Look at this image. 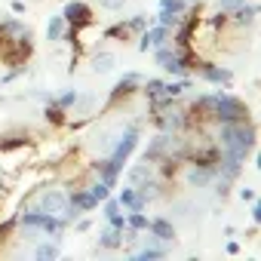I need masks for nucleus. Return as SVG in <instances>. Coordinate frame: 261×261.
Returning <instances> with one entry per match:
<instances>
[{"label":"nucleus","instance_id":"nucleus-1","mask_svg":"<svg viewBox=\"0 0 261 261\" xmlns=\"http://www.w3.org/2000/svg\"><path fill=\"white\" fill-rule=\"evenodd\" d=\"M218 145H221V151H230V154H240V157H246V154L255 148V129H252V123H249V120L221 123Z\"/></svg>","mask_w":261,"mask_h":261},{"label":"nucleus","instance_id":"nucleus-2","mask_svg":"<svg viewBox=\"0 0 261 261\" xmlns=\"http://www.w3.org/2000/svg\"><path fill=\"white\" fill-rule=\"evenodd\" d=\"M209 111H212V120H215V123L249 120V108H246L240 98L227 95V92H215V95H209Z\"/></svg>","mask_w":261,"mask_h":261},{"label":"nucleus","instance_id":"nucleus-3","mask_svg":"<svg viewBox=\"0 0 261 261\" xmlns=\"http://www.w3.org/2000/svg\"><path fill=\"white\" fill-rule=\"evenodd\" d=\"M31 209H40V212L59 215V218H65V221H74V218H77V209L71 206L68 191H62V188H49V191H43Z\"/></svg>","mask_w":261,"mask_h":261},{"label":"nucleus","instance_id":"nucleus-4","mask_svg":"<svg viewBox=\"0 0 261 261\" xmlns=\"http://www.w3.org/2000/svg\"><path fill=\"white\" fill-rule=\"evenodd\" d=\"M25 227H34V230H43V233H62V227L68 224L65 218L59 215H49V212H40V209H28L22 218H19Z\"/></svg>","mask_w":261,"mask_h":261},{"label":"nucleus","instance_id":"nucleus-5","mask_svg":"<svg viewBox=\"0 0 261 261\" xmlns=\"http://www.w3.org/2000/svg\"><path fill=\"white\" fill-rule=\"evenodd\" d=\"M136 145H139V129L136 126H126V133L120 136V142H114V148H111V154L108 157H114L120 166L129 160V154L136 151Z\"/></svg>","mask_w":261,"mask_h":261},{"label":"nucleus","instance_id":"nucleus-6","mask_svg":"<svg viewBox=\"0 0 261 261\" xmlns=\"http://www.w3.org/2000/svg\"><path fill=\"white\" fill-rule=\"evenodd\" d=\"M62 16H65V22L71 25V28H86V25H92V10L83 4V0H71V4L62 10Z\"/></svg>","mask_w":261,"mask_h":261},{"label":"nucleus","instance_id":"nucleus-7","mask_svg":"<svg viewBox=\"0 0 261 261\" xmlns=\"http://www.w3.org/2000/svg\"><path fill=\"white\" fill-rule=\"evenodd\" d=\"M194 71H197L203 80H209V83H221V86L230 83V71H227V68H218V65H212V62H203V59H200V62L194 65Z\"/></svg>","mask_w":261,"mask_h":261},{"label":"nucleus","instance_id":"nucleus-8","mask_svg":"<svg viewBox=\"0 0 261 261\" xmlns=\"http://www.w3.org/2000/svg\"><path fill=\"white\" fill-rule=\"evenodd\" d=\"M215 175H218V172H215V169H206V166H194V163L185 166V181L194 185V188H209Z\"/></svg>","mask_w":261,"mask_h":261},{"label":"nucleus","instance_id":"nucleus-9","mask_svg":"<svg viewBox=\"0 0 261 261\" xmlns=\"http://www.w3.org/2000/svg\"><path fill=\"white\" fill-rule=\"evenodd\" d=\"M154 62H157L160 68H166L169 74H185V68L178 65L175 49H169V46H154Z\"/></svg>","mask_w":261,"mask_h":261},{"label":"nucleus","instance_id":"nucleus-10","mask_svg":"<svg viewBox=\"0 0 261 261\" xmlns=\"http://www.w3.org/2000/svg\"><path fill=\"white\" fill-rule=\"evenodd\" d=\"M139 83H142V77H139V74H126V77H123V80H120V83L114 86V92L108 95V105H117L120 98H126V95H133Z\"/></svg>","mask_w":261,"mask_h":261},{"label":"nucleus","instance_id":"nucleus-11","mask_svg":"<svg viewBox=\"0 0 261 261\" xmlns=\"http://www.w3.org/2000/svg\"><path fill=\"white\" fill-rule=\"evenodd\" d=\"M151 178H157V172H154V163H148V160H142L129 169V188H142Z\"/></svg>","mask_w":261,"mask_h":261},{"label":"nucleus","instance_id":"nucleus-12","mask_svg":"<svg viewBox=\"0 0 261 261\" xmlns=\"http://www.w3.org/2000/svg\"><path fill=\"white\" fill-rule=\"evenodd\" d=\"M255 16H258V7L243 4L240 10H233V13L227 16V22H230V25H237V28H252V25H255Z\"/></svg>","mask_w":261,"mask_h":261},{"label":"nucleus","instance_id":"nucleus-13","mask_svg":"<svg viewBox=\"0 0 261 261\" xmlns=\"http://www.w3.org/2000/svg\"><path fill=\"white\" fill-rule=\"evenodd\" d=\"M117 203H120V209H129V212L145 209V200H142L139 188H123V191H120V197H117Z\"/></svg>","mask_w":261,"mask_h":261},{"label":"nucleus","instance_id":"nucleus-14","mask_svg":"<svg viewBox=\"0 0 261 261\" xmlns=\"http://www.w3.org/2000/svg\"><path fill=\"white\" fill-rule=\"evenodd\" d=\"M68 200H71V206L77 209V212H89V209H95L98 206V200L89 194V188H80V191H71L68 194Z\"/></svg>","mask_w":261,"mask_h":261},{"label":"nucleus","instance_id":"nucleus-15","mask_svg":"<svg viewBox=\"0 0 261 261\" xmlns=\"http://www.w3.org/2000/svg\"><path fill=\"white\" fill-rule=\"evenodd\" d=\"M123 209H120V203L114 200V197H105V221L111 224V227H117V230H123L126 227V218L120 215Z\"/></svg>","mask_w":261,"mask_h":261},{"label":"nucleus","instance_id":"nucleus-16","mask_svg":"<svg viewBox=\"0 0 261 261\" xmlns=\"http://www.w3.org/2000/svg\"><path fill=\"white\" fill-rule=\"evenodd\" d=\"M148 230H151L157 240H166V243L175 240V227H172V221H166V218H154V221L148 224Z\"/></svg>","mask_w":261,"mask_h":261},{"label":"nucleus","instance_id":"nucleus-17","mask_svg":"<svg viewBox=\"0 0 261 261\" xmlns=\"http://www.w3.org/2000/svg\"><path fill=\"white\" fill-rule=\"evenodd\" d=\"M108 40H120V43H129V40H133V22H117V25H111L108 28V34H105Z\"/></svg>","mask_w":261,"mask_h":261},{"label":"nucleus","instance_id":"nucleus-18","mask_svg":"<svg viewBox=\"0 0 261 261\" xmlns=\"http://www.w3.org/2000/svg\"><path fill=\"white\" fill-rule=\"evenodd\" d=\"M65 31H68L65 16H53V19H49V28H46V40L59 43V40H65Z\"/></svg>","mask_w":261,"mask_h":261},{"label":"nucleus","instance_id":"nucleus-19","mask_svg":"<svg viewBox=\"0 0 261 261\" xmlns=\"http://www.w3.org/2000/svg\"><path fill=\"white\" fill-rule=\"evenodd\" d=\"M114 65H117V59L111 53H95L92 56V74H111Z\"/></svg>","mask_w":261,"mask_h":261},{"label":"nucleus","instance_id":"nucleus-20","mask_svg":"<svg viewBox=\"0 0 261 261\" xmlns=\"http://www.w3.org/2000/svg\"><path fill=\"white\" fill-rule=\"evenodd\" d=\"M126 224H129V230H148V224H151V218L145 215V209H139V212H129V218H126Z\"/></svg>","mask_w":261,"mask_h":261},{"label":"nucleus","instance_id":"nucleus-21","mask_svg":"<svg viewBox=\"0 0 261 261\" xmlns=\"http://www.w3.org/2000/svg\"><path fill=\"white\" fill-rule=\"evenodd\" d=\"M98 243H101V249H117V246L123 243V237H120V230H117V227H105Z\"/></svg>","mask_w":261,"mask_h":261},{"label":"nucleus","instance_id":"nucleus-22","mask_svg":"<svg viewBox=\"0 0 261 261\" xmlns=\"http://www.w3.org/2000/svg\"><path fill=\"white\" fill-rule=\"evenodd\" d=\"M185 89H191V77H185V80H175V83H166V95H169V98H178Z\"/></svg>","mask_w":261,"mask_h":261},{"label":"nucleus","instance_id":"nucleus-23","mask_svg":"<svg viewBox=\"0 0 261 261\" xmlns=\"http://www.w3.org/2000/svg\"><path fill=\"white\" fill-rule=\"evenodd\" d=\"M56 255H59V246H56V243H43V246L34 249V258H40V261H49V258H56Z\"/></svg>","mask_w":261,"mask_h":261},{"label":"nucleus","instance_id":"nucleus-24","mask_svg":"<svg viewBox=\"0 0 261 261\" xmlns=\"http://www.w3.org/2000/svg\"><path fill=\"white\" fill-rule=\"evenodd\" d=\"M160 10H169L175 16H185L188 13V4H185V0H160Z\"/></svg>","mask_w":261,"mask_h":261},{"label":"nucleus","instance_id":"nucleus-25","mask_svg":"<svg viewBox=\"0 0 261 261\" xmlns=\"http://www.w3.org/2000/svg\"><path fill=\"white\" fill-rule=\"evenodd\" d=\"M181 22V16H175V13H169V10H160L157 13V25H166V28H175Z\"/></svg>","mask_w":261,"mask_h":261},{"label":"nucleus","instance_id":"nucleus-26","mask_svg":"<svg viewBox=\"0 0 261 261\" xmlns=\"http://www.w3.org/2000/svg\"><path fill=\"white\" fill-rule=\"evenodd\" d=\"M74 101H77V92H74V89H65V92H62V95H59L53 105H56V108H62V111H68Z\"/></svg>","mask_w":261,"mask_h":261},{"label":"nucleus","instance_id":"nucleus-27","mask_svg":"<svg viewBox=\"0 0 261 261\" xmlns=\"http://www.w3.org/2000/svg\"><path fill=\"white\" fill-rule=\"evenodd\" d=\"M28 139H22V136H0V151H13V148H19Z\"/></svg>","mask_w":261,"mask_h":261},{"label":"nucleus","instance_id":"nucleus-28","mask_svg":"<svg viewBox=\"0 0 261 261\" xmlns=\"http://www.w3.org/2000/svg\"><path fill=\"white\" fill-rule=\"evenodd\" d=\"M89 194H92V197H95V200H98V203H101V200H105V197H111V185H105V181H101V178H98V181H95V185H92V188H89Z\"/></svg>","mask_w":261,"mask_h":261},{"label":"nucleus","instance_id":"nucleus-29","mask_svg":"<svg viewBox=\"0 0 261 261\" xmlns=\"http://www.w3.org/2000/svg\"><path fill=\"white\" fill-rule=\"evenodd\" d=\"M46 120H49L53 126H62V123H65V111L56 108V105H49V108H46Z\"/></svg>","mask_w":261,"mask_h":261},{"label":"nucleus","instance_id":"nucleus-30","mask_svg":"<svg viewBox=\"0 0 261 261\" xmlns=\"http://www.w3.org/2000/svg\"><path fill=\"white\" fill-rule=\"evenodd\" d=\"M148 95H151V101L160 98V95H166V83H163V80H151V83H148Z\"/></svg>","mask_w":261,"mask_h":261},{"label":"nucleus","instance_id":"nucleus-31","mask_svg":"<svg viewBox=\"0 0 261 261\" xmlns=\"http://www.w3.org/2000/svg\"><path fill=\"white\" fill-rule=\"evenodd\" d=\"M74 105H77V111H80V114H89V111H92V105H95V98H92V95H83V98L77 95V101H74Z\"/></svg>","mask_w":261,"mask_h":261},{"label":"nucleus","instance_id":"nucleus-32","mask_svg":"<svg viewBox=\"0 0 261 261\" xmlns=\"http://www.w3.org/2000/svg\"><path fill=\"white\" fill-rule=\"evenodd\" d=\"M98 4H101L108 13H120V10L126 7V0H98Z\"/></svg>","mask_w":261,"mask_h":261},{"label":"nucleus","instance_id":"nucleus-33","mask_svg":"<svg viewBox=\"0 0 261 261\" xmlns=\"http://www.w3.org/2000/svg\"><path fill=\"white\" fill-rule=\"evenodd\" d=\"M218 4H221V13H224V16H230L233 10H240V7H243V0H218Z\"/></svg>","mask_w":261,"mask_h":261},{"label":"nucleus","instance_id":"nucleus-34","mask_svg":"<svg viewBox=\"0 0 261 261\" xmlns=\"http://www.w3.org/2000/svg\"><path fill=\"white\" fill-rule=\"evenodd\" d=\"M252 218H255V224L261 221V200L255 197V206H252Z\"/></svg>","mask_w":261,"mask_h":261},{"label":"nucleus","instance_id":"nucleus-35","mask_svg":"<svg viewBox=\"0 0 261 261\" xmlns=\"http://www.w3.org/2000/svg\"><path fill=\"white\" fill-rule=\"evenodd\" d=\"M240 197H243V200H255V191H252V188H243Z\"/></svg>","mask_w":261,"mask_h":261}]
</instances>
